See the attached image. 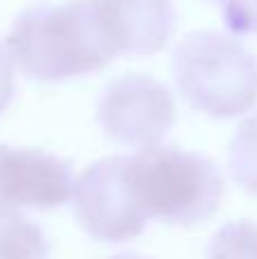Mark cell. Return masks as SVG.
Instances as JSON below:
<instances>
[{
  "instance_id": "6da1fadb",
  "label": "cell",
  "mask_w": 257,
  "mask_h": 259,
  "mask_svg": "<svg viewBox=\"0 0 257 259\" xmlns=\"http://www.w3.org/2000/svg\"><path fill=\"white\" fill-rule=\"evenodd\" d=\"M12 64L39 82H64L103 71L116 55L94 0L30 7L7 34Z\"/></svg>"
},
{
  "instance_id": "7a4b0ae2",
  "label": "cell",
  "mask_w": 257,
  "mask_h": 259,
  "mask_svg": "<svg viewBox=\"0 0 257 259\" xmlns=\"http://www.w3.org/2000/svg\"><path fill=\"white\" fill-rule=\"evenodd\" d=\"M127 178L146 221L196 225L221 205L223 178L209 157L178 146H148L127 157Z\"/></svg>"
},
{
  "instance_id": "3957f363",
  "label": "cell",
  "mask_w": 257,
  "mask_h": 259,
  "mask_svg": "<svg viewBox=\"0 0 257 259\" xmlns=\"http://www.w3.org/2000/svg\"><path fill=\"white\" fill-rule=\"evenodd\" d=\"M173 80L194 109L235 118L257 103V59L237 39L212 30L191 32L173 53Z\"/></svg>"
},
{
  "instance_id": "277c9868",
  "label": "cell",
  "mask_w": 257,
  "mask_h": 259,
  "mask_svg": "<svg viewBox=\"0 0 257 259\" xmlns=\"http://www.w3.org/2000/svg\"><path fill=\"white\" fill-rule=\"evenodd\" d=\"M73 211L77 223L96 241L125 243L146 228V216L132 193L127 178V157H103L87 166L75 180Z\"/></svg>"
},
{
  "instance_id": "5b68a950",
  "label": "cell",
  "mask_w": 257,
  "mask_h": 259,
  "mask_svg": "<svg viewBox=\"0 0 257 259\" xmlns=\"http://www.w3.org/2000/svg\"><path fill=\"white\" fill-rule=\"evenodd\" d=\"M96 118L112 141L148 148L157 146L173 127L176 103L171 91L155 77L127 73L105 87Z\"/></svg>"
},
{
  "instance_id": "8992f818",
  "label": "cell",
  "mask_w": 257,
  "mask_h": 259,
  "mask_svg": "<svg viewBox=\"0 0 257 259\" xmlns=\"http://www.w3.org/2000/svg\"><path fill=\"white\" fill-rule=\"evenodd\" d=\"M75 178L68 161L41 148L0 143V211L55 209L73 198Z\"/></svg>"
},
{
  "instance_id": "52a82bcc",
  "label": "cell",
  "mask_w": 257,
  "mask_h": 259,
  "mask_svg": "<svg viewBox=\"0 0 257 259\" xmlns=\"http://www.w3.org/2000/svg\"><path fill=\"white\" fill-rule=\"evenodd\" d=\"M114 55H155L176 32L173 0H94Z\"/></svg>"
},
{
  "instance_id": "ba28073f",
  "label": "cell",
  "mask_w": 257,
  "mask_h": 259,
  "mask_svg": "<svg viewBox=\"0 0 257 259\" xmlns=\"http://www.w3.org/2000/svg\"><path fill=\"white\" fill-rule=\"evenodd\" d=\"M50 246L39 223L21 211H0V259H48Z\"/></svg>"
},
{
  "instance_id": "9c48e42d",
  "label": "cell",
  "mask_w": 257,
  "mask_h": 259,
  "mask_svg": "<svg viewBox=\"0 0 257 259\" xmlns=\"http://www.w3.org/2000/svg\"><path fill=\"white\" fill-rule=\"evenodd\" d=\"M228 168L241 189L257 193V114L237 127L228 146Z\"/></svg>"
},
{
  "instance_id": "30bf717a",
  "label": "cell",
  "mask_w": 257,
  "mask_h": 259,
  "mask_svg": "<svg viewBox=\"0 0 257 259\" xmlns=\"http://www.w3.org/2000/svg\"><path fill=\"white\" fill-rule=\"evenodd\" d=\"M207 259H257V223L235 221L212 237Z\"/></svg>"
},
{
  "instance_id": "8fae6325",
  "label": "cell",
  "mask_w": 257,
  "mask_h": 259,
  "mask_svg": "<svg viewBox=\"0 0 257 259\" xmlns=\"http://www.w3.org/2000/svg\"><path fill=\"white\" fill-rule=\"evenodd\" d=\"M214 3H221L223 23L232 34H257V0H214Z\"/></svg>"
},
{
  "instance_id": "7c38bea8",
  "label": "cell",
  "mask_w": 257,
  "mask_h": 259,
  "mask_svg": "<svg viewBox=\"0 0 257 259\" xmlns=\"http://www.w3.org/2000/svg\"><path fill=\"white\" fill-rule=\"evenodd\" d=\"M16 91V82H14V64L9 59L7 50L0 46V114L9 107Z\"/></svg>"
},
{
  "instance_id": "4fadbf2b",
  "label": "cell",
  "mask_w": 257,
  "mask_h": 259,
  "mask_svg": "<svg viewBox=\"0 0 257 259\" xmlns=\"http://www.w3.org/2000/svg\"><path fill=\"white\" fill-rule=\"evenodd\" d=\"M109 259H146V257H139V255H114Z\"/></svg>"
}]
</instances>
